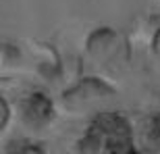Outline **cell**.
Wrapping results in <instances>:
<instances>
[{"mask_svg":"<svg viewBox=\"0 0 160 154\" xmlns=\"http://www.w3.org/2000/svg\"><path fill=\"white\" fill-rule=\"evenodd\" d=\"M77 152L81 154H131L135 150L133 125L117 110L96 113L88 129L79 137Z\"/></svg>","mask_w":160,"mask_h":154,"instance_id":"1","label":"cell"},{"mask_svg":"<svg viewBox=\"0 0 160 154\" xmlns=\"http://www.w3.org/2000/svg\"><path fill=\"white\" fill-rule=\"evenodd\" d=\"M85 59L98 73L119 77L131 63L129 40L112 27H98L85 40Z\"/></svg>","mask_w":160,"mask_h":154,"instance_id":"2","label":"cell"},{"mask_svg":"<svg viewBox=\"0 0 160 154\" xmlns=\"http://www.w3.org/2000/svg\"><path fill=\"white\" fill-rule=\"evenodd\" d=\"M117 96V90L100 75L81 77L75 85L62 92L60 104L62 110L69 115H92L100 113L108 102Z\"/></svg>","mask_w":160,"mask_h":154,"instance_id":"3","label":"cell"},{"mask_svg":"<svg viewBox=\"0 0 160 154\" xmlns=\"http://www.w3.org/2000/svg\"><path fill=\"white\" fill-rule=\"evenodd\" d=\"M56 119V106L46 92H31L17 102V121L29 136L46 131Z\"/></svg>","mask_w":160,"mask_h":154,"instance_id":"4","label":"cell"},{"mask_svg":"<svg viewBox=\"0 0 160 154\" xmlns=\"http://www.w3.org/2000/svg\"><path fill=\"white\" fill-rule=\"evenodd\" d=\"M135 150L143 154H160V113L143 115L133 125Z\"/></svg>","mask_w":160,"mask_h":154,"instance_id":"5","label":"cell"},{"mask_svg":"<svg viewBox=\"0 0 160 154\" xmlns=\"http://www.w3.org/2000/svg\"><path fill=\"white\" fill-rule=\"evenodd\" d=\"M8 148L4 152H44V144L40 142H33L29 137H25V140H12V142L6 144Z\"/></svg>","mask_w":160,"mask_h":154,"instance_id":"6","label":"cell"},{"mask_svg":"<svg viewBox=\"0 0 160 154\" xmlns=\"http://www.w3.org/2000/svg\"><path fill=\"white\" fill-rule=\"evenodd\" d=\"M0 127H2V129H6V123H8V119H11V106H8V104H6V98H2V100H0Z\"/></svg>","mask_w":160,"mask_h":154,"instance_id":"7","label":"cell"},{"mask_svg":"<svg viewBox=\"0 0 160 154\" xmlns=\"http://www.w3.org/2000/svg\"><path fill=\"white\" fill-rule=\"evenodd\" d=\"M152 54H154V59L160 60V25H158V29L154 31V36H152Z\"/></svg>","mask_w":160,"mask_h":154,"instance_id":"8","label":"cell"}]
</instances>
